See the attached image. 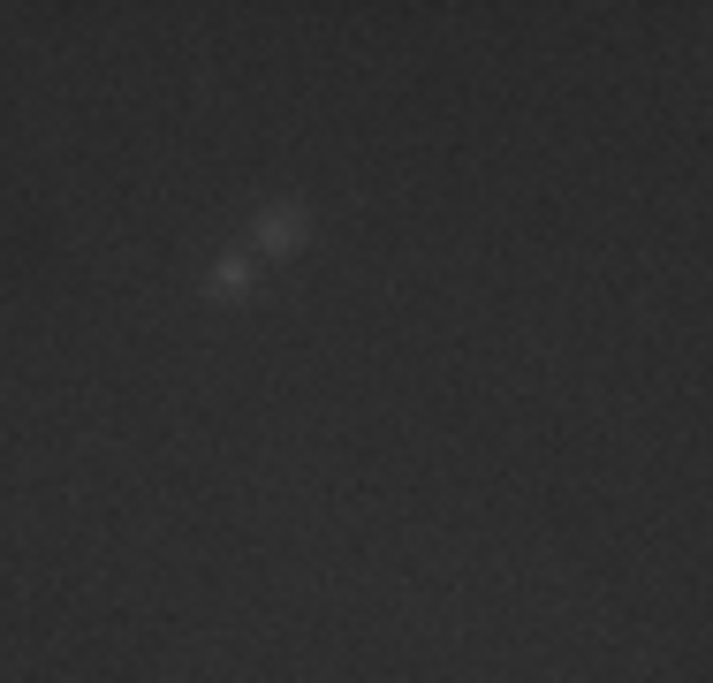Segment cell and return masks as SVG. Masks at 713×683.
Instances as JSON below:
<instances>
[{
  "mask_svg": "<svg viewBox=\"0 0 713 683\" xmlns=\"http://www.w3.org/2000/svg\"><path fill=\"white\" fill-rule=\"evenodd\" d=\"M212 289H220V297H236V289H251V266H244V258H228V266L212 274Z\"/></svg>",
  "mask_w": 713,
  "mask_h": 683,
  "instance_id": "7a4b0ae2",
  "label": "cell"
},
{
  "mask_svg": "<svg viewBox=\"0 0 713 683\" xmlns=\"http://www.w3.org/2000/svg\"><path fill=\"white\" fill-rule=\"evenodd\" d=\"M289 244H304V220L296 214H274L266 228H258V251H289Z\"/></svg>",
  "mask_w": 713,
  "mask_h": 683,
  "instance_id": "6da1fadb",
  "label": "cell"
}]
</instances>
